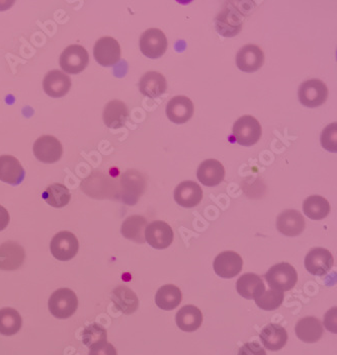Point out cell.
Returning <instances> with one entry per match:
<instances>
[{"label": "cell", "mask_w": 337, "mask_h": 355, "mask_svg": "<svg viewBox=\"0 0 337 355\" xmlns=\"http://www.w3.org/2000/svg\"><path fill=\"white\" fill-rule=\"evenodd\" d=\"M238 293L247 300L257 299L266 291L264 282L260 276L253 273L242 275L236 284Z\"/></svg>", "instance_id": "83f0119b"}, {"label": "cell", "mask_w": 337, "mask_h": 355, "mask_svg": "<svg viewBox=\"0 0 337 355\" xmlns=\"http://www.w3.org/2000/svg\"><path fill=\"white\" fill-rule=\"evenodd\" d=\"M89 63V55L80 45H70L60 56V67L66 73L78 74L86 69Z\"/></svg>", "instance_id": "8992f818"}, {"label": "cell", "mask_w": 337, "mask_h": 355, "mask_svg": "<svg viewBox=\"0 0 337 355\" xmlns=\"http://www.w3.org/2000/svg\"><path fill=\"white\" fill-rule=\"evenodd\" d=\"M242 256L236 252H222L214 261V270L217 275L222 278H233L242 270Z\"/></svg>", "instance_id": "5bb4252c"}, {"label": "cell", "mask_w": 337, "mask_h": 355, "mask_svg": "<svg viewBox=\"0 0 337 355\" xmlns=\"http://www.w3.org/2000/svg\"><path fill=\"white\" fill-rule=\"evenodd\" d=\"M174 231L168 223L156 220L147 225L145 241L154 249H166L174 242Z\"/></svg>", "instance_id": "8fae6325"}, {"label": "cell", "mask_w": 337, "mask_h": 355, "mask_svg": "<svg viewBox=\"0 0 337 355\" xmlns=\"http://www.w3.org/2000/svg\"><path fill=\"white\" fill-rule=\"evenodd\" d=\"M35 157L45 164H54L62 157L63 148L61 142L51 135H44L36 140L34 144Z\"/></svg>", "instance_id": "30bf717a"}, {"label": "cell", "mask_w": 337, "mask_h": 355, "mask_svg": "<svg viewBox=\"0 0 337 355\" xmlns=\"http://www.w3.org/2000/svg\"><path fill=\"white\" fill-rule=\"evenodd\" d=\"M202 199V188L196 182H183L174 190V200L176 201L177 205L183 207H194L200 205Z\"/></svg>", "instance_id": "d6986e66"}, {"label": "cell", "mask_w": 337, "mask_h": 355, "mask_svg": "<svg viewBox=\"0 0 337 355\" xmlns=\"http://www.w3.org/2000/svg\"><path fill=\"white\" fill-rule=\"evenodd\" d=\"M146 227H147V220L143 216H132L125 219L121 232L125 238L143 244L145 242Z\"/></svg>", "instance_id": "f546056e"}, {"label": "cell", "mask_w": 337, "mask_h": 355, "mask_svg": "<svg viewBox=\"0 0 337 355\" xmlns=\"http://www.w3.org/2000/svg\"><path fill=\"white\" fill-rule=\"evenodd\" d=\"M140 92L144 96L156 98L163 95L167 89L165 78L157 71H149L144 74L139 83Z\"/></svg>", "instance_id": "484cf974"}, {"label": "cell", "mask_w": 337, "mask_h": 355, "mask_svg": "<svg viewBox=\"0 0 337 355\" xmlns=\"http://www.w3.org/2000/svg\"><path fill=\"white\" fill-rule=\"evenodd\" d=\"M260 340L266 349L277 352L284 347L288 341V333L286 329L277 324H270L262 329L260 333Z\"/></svg>", "instance_id": "4316f807"}, {"label": "cell", "mask_w": 337, "mask_h": 355, "mask_svg": "<svg viewBox=\"0 0 337 355\" xmlns=\"http://www.w3.org/2000/svg\"><path fill=\"white\" fill-rule=\"evenodd\" d=\"M43 87L48 96L52 98H62L71 87V80L62 71L52 70L44 78Z\"/></svg>", "instance_id": "ffe728a7"}, {"label": "cell", "mask_w": 337, "mask_h": 355, "mask_svg": "<svg viewBox=\"0 0 337 355\" xmlns=\"http://www.w3.org/2000/svg\"><path fill=\"white\" fill-rule=\"evenodd\" d=\"M145 178L137 171H128L121 180L122 198L126 205H134L145 190Z\"/></svg>", "instance_id": "ba28073f"}, {"label": "cell", "mask_w": 337, "mask_h": 355, "mask_svg": "<svg viewBox=\"0 0 337 355\" xmlns=\"http://www.w3.org/2000/svg\"><path fill=\"white\" fill-rule=\"evenodd\" d=\"M337 124L334 123L328 125L322 131L321 135V144L326 150L336 153L337 151Z\"/></svg>", "instance_id": "8d00e7d4"}, {"label": "cell", "mask_w": 337, "mask_h": 355, "mask_svg": "<svg viewBox=\"0 0 337 355\" xmlns=\"http://www.w3.org/2000/svg\"><path fill=\"white\" fill-rule=\"evenodd\" d=\"M334 265L332 254L324 248H314L305 258V267L308 272L315 276L326 275Z\"/></svg>", "instance_id": "7c38bea8"}, {"label": "cell", "mask_w": 337, "mask_h": 355, "mask_svg": "<svg viewBox=\"0 0 337 355\" xmlns=\"http://www.w3.org/2000/svg\"><path fill=\"white\" fill-rule=\"evenodd\" d=\"M111 301L115 304L116 308L125 315L133 314L139 306L137 295L126 286H118L113 289Z\"/></svg>", "instance_id": "d4e9b609"}, {"label": "cell", "mask_w": 337, "mask_h": 355, "mask_svg": "<svg viewBox=\"0 0 337 355\" xmlns=\"http://www.w3.org/2000/svg\"><path fill=\"white\" fill-rule=\"evenodd\" d=\"M305 219L301 212L294 209L284 210L277 219V231L286 236H297L305 230Z\"/></svg>", "instance_id": "ac0fdd59"}, {"label": "cell", "mask_w": 337, "mask_h": 355, "mask_svg": "<svg viewBox=\"0 0 337 355\" xmlns=\"http://www.w3.org/2000/svg\"><path fill=\"white\" fill-rule=\"evenodd\" d=\"M266 279L268 286L277 291H291L298 282L296 269L289 263H280L271 267L266 274Z\"/></svg>", "instance_id": "7a4b0ae2"}, {"label": "cell", "mask_w": 337, "mask_h": 355, "mask_svg": "<svg viewBox=\"0 0 337 355\" xmlns=\"http://www.w3.org/2000/svg\"><path fill=\"white\" fill-rule=\"evenodd\" d=\"M25 259V250L17 243L8 241L0 245V270H17Z\"/></svg>", "instance_id": "4fadbf2b"}, {"label": "cell", "mask_w": 337, "mask_h": 355, "mask_svg": "<svg viewBox=\"0 0 337 355\" xmlns=\"http://www.w3.org/2000/svg\"><path fill=\"white\" fill-rule=\"evenodd\" d=\"M181 291L174 284L161 286L155 295V302L161 310L172 311L181 302Z\"/></svg>", "instance_id": "4dcf8cb0"}, {"label": "cell", "mask_w": 337, "mask_h": 355, "mask_svg": "<svg viewBox=\"0 0 337 355\" xmlns=\"http://www.w3.org/2000/svg\"><path fill=\"white\" fill-rule=\"evenodd\" d=\"M194 104L188 96H176L168 102L166 115L176 124L187 123L194 115Z\"/></svg>", "instance_id": "e0dca14e"}, {"label": "cell", "mask_w": 337, "mask_h": 355, "mask_svg": "<svg viewBox=\"0 0 337 355\" xmlns=\"http://www.w3.org/2000/svg\"><path fill=\"white\" fill-rule=\"evenodd\" d=\"M295 330L298 338L306 343H315L320 340L324 332L322 324L314 317H306L300 320Z\"/></svg>", "instance_id": "cb8c5ba5"}, {"label": "cell", "mask_w": 337, "mask_h": 355, "mask_svg": "<svg viewBox=\"0 0 337 355\" xmlns=\"http://www.w3.org/2000/svg\"><path fill=\"white\" fill-rule=\"evenodd\" d=\"M238 355H266V352L257 342H248L240 348Z\"/></svg>", "instance_id": "f35d334b"}, {"label": "cell", "mask_w": 337, "mask_h": 355, "mask_svg": "<svg viewBox=\"0 0 337 355\" xmlns=\"http://www.w3.org/2000/svg\"><path fill=\"white\" fill-rule=\"evenodd\" d=\"M89 355H118L116 348L108 341L91 346Z\"/></svg>", "instance_id": "74e56055"}, {"label": "cell", "mask_w": 337, "mask_h": 355, "mask_svg": "<svg viewBox=\"0 0 337 355\" xmlns=\"http://www.w3.org/2000/svg\"><path fill=\"white\" fill-rule=\"evenodd\" d=\"M48 306L50 313L57 319H68L78 310V297L71 289L59 288L50 297Z\"/></svg>", "instance_id": "6da1fadb"}, {"label": "cell", "mask_w": 337, "mask_h": 355, "mask_svg": "<svg viewBox=\"0 0 337 355\" xmlns=\"http://www.w3.org/2000/svg\"><path fill=\"white\" fill-rule=\"evenodd\" d=\"M80 249L78 238L72 232L63 231L55 234L50 244L52 255L59 261H69L75 257Z\"/></svg>", "instance_id": "5b68a950"}, {"label": "cell", "mask_w": 337, "mask_h": 355, "mask_svg": "<svg viewBox=\"0 0 337 355\" xmlns=\"http://www.w3.org/2000/svg\"><path fill=\"white\" fill-rule=\"evenodd\" d=\"M299 101L308 108L320 107L327 100L328 89L325 83L319 80H306L300 85Z\"/></svg>", "instance_id": "277c9868"}, {"label": "cell", "mask_w": 337, "mask_h": 355, "mask_svg": "<svg viewBox=\"0 0 337 355\" xmlns=\"http://www.w3.org/2000/svg\"><path fill=\"white\" fill-rule=\"evenodd\" d=\"M95 60L102 67H113L121 59L119 42L113 37H102L96 42L93 48Z\"/></svg>", "instance_id": "9c48e42d"}, {"label": "cell", "mask_w": 337, "mask_h": 355, "mask_svg": "<svg viewBox=\"0 0 337 355\" xmlns=\"http://www.w3.org/2000/svg\"><path fill=\"white\" fill-rule=\"evenodd\" d=\"M42 197L47 205L53 206L55 208H61L64 207L69 203L71 194H70L66 186L56 183L50 185L44 191Z\"/></svg>", "instance_id": "836d02e7"}, {"label": "cell", "mask_w": 337, "mask_h": 355, "mask_svg": "<svg viewBox=\"0 0 337 355\" xmlns=\"http://www.w3.org/2000/svg\"><path fill=\"white\" fill-rule=\"evenodd\" d=\"M10 219V214H8V210L3 206L0 205V232L8 227Z\"/></svg>", "instance_id": "ab89813d"}, {"label": "cell", "mask_w": 337, "mask_h": 355, "mask_svg": "<svg viewBox=\"0 0 337 355\" xmlns=\"http://www.w3.org/2000/svg\"><path fill=\"white\" fill-rule=\"evenodd\" d=\"M129 110L120 100L111 101L104 110V122L109 128H121L129 119Z\"/></svg>", "instance_id": "603a6c76"}, {"label": "cell", "mask_w": 337, "mask_h": 355, "mask_svg": "<svg viewBox=\"0 0 337 355\" xmlns=\"http://www.w3.org/2000/svg\"><path fill=\"white\" fill-rule=\"evenodd\" d=\"M82 340L87 347L91 348L95 344L108 340V333L102 326L93 323L83 330Z\"/></svg>", "instance_id": "d590c367"}, {"label": "cell", "mask_w": 337, "mask_h": 355, "mask_svg": "<svg viewBox=\"0 0 337 355\" xmlns=\"http://www.w3.org/2000/svg\"><path fill=\"white\" fill-rule=\"evenodd\" d=\"M284 297V293L271 289V291H264L260 297L255 299V302L262 310L275 311L282 306Z\"/></svg>", "instance_id": "e575fe53"}, {"label": "cell", "mask_w": 337, "mask_h": 355, "mask_svg": "<svg viewBox=\"0 0 337 355\" xmlns=\"http://www.w3.org/2000/svg\"><path fill=\"white\" fill-rule=\"evenodd\" d=\"M233 137L240 146H255L262 137V126L257 118L242 116L233 125Z\"/></svg>", "instance_id": "3957f363"}, {"label": "cell", "mask_w": 337, "mask_h": 355, "mask_svg": "<svg viewBox=\"0 0 337 355\" xmlns=\"http://www.w3.org/2000/svg\"><path fill=\"white\" fill-rule=\"evenodd\" d=\"M167 39L159 28H148L140 38V49L149 58H159L167 50Z\"/></svg>", "instance_id": "52a82bcc"}, {"label": "cell", "mask_w": 337, "mask_h": 355, "mask_svg": "<svg viewBox=\"0 0 337 355\" xmlns=\"http://www.w3.org/2000/svg\"><path fill=\"white\" fill-rule=\"evenodd\" d=\"M25 178L23 166L12 155L0 157V180L10 185H19Z\"/></svg>", "instance_id": "7402d4cb"}, {"label": "cell", "mask_w": 337, "mask_h": 355, "mask_svg": "<svg viewBox=\"0 0 337 355\" xmlns=\"http://www.w3.org/2000/svg\"><path fill=\"white\" fill-rule=\"evenodd\" d=\"M303 210L310 219L321 220L329 214L330 205L324 197L312 195L304 201Z\"/></svg>", "instance_id": "1f68e13d"}, {"label": "cell", "mask_w": 337, "mask_h": 355, "mask_svg": "<svg viewBox=\"0 0 337 355\" xmlns=\"http://www.w3.org/2000/svg\"><path fill=\"white\" fill-rule=\"evenodd\" d=\"M203 323V314L197 306H185L177 312L176 324L185 332H194L201 327Z\"/></svg>", "instance_id": "f1b7e54d"}, {"label": "cell", "mask_w": 337, "mask_h": 355, "mask_svg": "<svg viewBox=\"0 0 337 355\" xmlns=\"http://www.w3.org/2000/svg\"><path fill=\"white\" fill-rule=\"evenodd\" d=\"M23 320L17 310L4 308L0 310V334L12 336L21 330Z\"/></svg>", "instance_id": "d6a6232c"}, {"label": "cell", "mask_w": 337, "mask_h": 355, "mask_svg": "<svg viewBox=\"0 0 337 355\" xmlns=\"http://www.w3.org/2000/svg\"><path fill=\"white\" fill-rule=\"evenodd\" d=\"M199 181L207 187H214L222 183L225 177V168L217 159H207L200 164L197 173Z\"/></svg>", "instance_id": "44dd1931"}, {"label": "cell", "mask_w": 337, "mask_h": 355, "mask_svg": "<svg viewBox=\"0 0 337 355\" xmlns=\"http://www.w3.org/2000/svg\"><path fill=\"white\" fill-rule=\"evenodd\" d=\"M264 63V53L262 48L253 44L245 45L236 56L238 69L244 72L257 71Z\"/></svg>", "instance_id": "2e32d148"}, {"label": "cell", "mask_w": 337, "mask_h": 355, "mask_svg": "<svg viewBox=\"0 0 337 355\" xmlns=\"http://www.w3.org/2000/svg\"><path fill=\"white\" fill-rule=\"evenodd\" d=\"M242 27V15L234 6H226L217 17V31L224 37H233L239 34Z\"/></svg>", "instance_id": "9a60e30c"}]
</instances>
